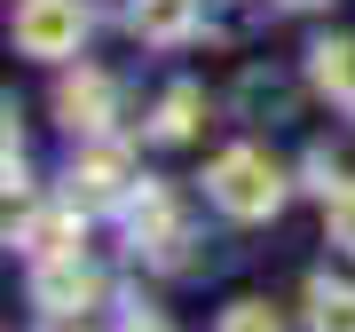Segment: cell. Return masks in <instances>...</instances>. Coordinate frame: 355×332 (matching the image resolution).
Listing matches in <instances>:
<instances>
[{
    "instance_id": "obj_6",
    "label": "cell",
    "mask_w": 355,
    "mask_h": 332,
    "mask_svg": "<svg viewBox=\"0 0 355 332\" xmlns=\"http://www.w3.org/2000/svg\"><path fill=\"white\" fill-rule=\"evenodd\" d=\"M16 245H24L32 261H64V254H79V206H48V214H32L24 230H16Z\"/></svg>"
},
{
    "instance_id": "obj_1",
    "label": "cell",
    "mask_w": 355,
    "mask_h": 332,
    "mask_svg": "<svg viewBox=\"0 0 355 332\" xmlns=\"http://www.w3.org/2000/svg\"><path fill=\"white\" fill-rule=\"evenodd\" d=\"M284 166L268 158V151H253V142H237V151H221L214 166H205V198L221 206L229 222H268L284 206Z\"/></svg>"
},
{
    "instance_id": "obj_4",
    "label": "cell",
    "mask_w": 355,
    "mask_h": 332,
    "mask_svg": "<svg viewBox=\"0 0 355 332\" xmlns=\"http://www.w3.org/2000/svg\"><path fill=\"white\" fill-rule=\"evenodd\" d=\"M135 198V166H127V151L119 142H87V151L71 158V206L79 214H103V206H127Z\"/></svg>"
},
{
    "instance_id": "obj_15",
    "label": "cell",
    "mask_w": 355,
    "mask_h": 332,
    "mask_svg": "<svg viewBox=\"0 0 355 332\" xmlns=\"http://www.w3.org/2000/svg\"><path fill=\"white\" fill-rule=\"evenodd\" d=\"M347 111H355V103H347Z\"/></svg>"
},
{
    "instance_id": "obj_10",
    "label": "cell",
    "mask_w": 355,
    "mask_h": 332,
    "mask_svg": "<svg viewBox=\"0 0 355 332\" xmlns=\"http://www.w3.org/2000/svg\"><path fill=\"white\" fill-rule=\"evenodd\" d=\"M198 119H205V95H198V88H166L158 119H150V142H190Z\"/></svg>"
},
{
    "instance_id": "obj_5",
    "label": "cell",
    "mask_w": 355,
    "mask_h": 332,
    "mask_svg": "<svg viewBox=\"0 0 355 332\" xmlns=\"http://www.w3.org/2000/svg\"><path fill=\"white\" fill-rule=\"evenodd\" d=\"M55 119H64L71 135H111L119 88H111L103 72H64V79H55Z\"/></svg>"
},
{
    "instance_id": "obj_8",
    "label": "cell",
    "mask_w": 355,
    "mask_h": 332,
    "mask_svg": "<svg viewBox=\"0 0 355 332\" xmlns=\"http://www.w3.org/2000/svg\"><path fill=\"white\" fill-rule=\"evenodd\" d=\"M308 332H355V285L347 277H308Z\"/></svg>"
},
{
    "instance_id": "obj_14",
    "label": "cell",
    "mask_w": 355,
    "mask_h": 332,
    "mask_svg": "<svg viewBox=\"0 0 355 332\" xmlns=\"http://www.w3.org/2000/svg\"><path fill=\"white\" fill-rule=\"evenodd\" d=\"M284 8H324V0H284Z\"/></svg>"
},
{
    "instance_id": "obj_12",
    "label": "cell",
    "mask_w": 355,
    "mask_h": 332,
    "mask_svg": "<svg viewBox=\"0 0 355 332\" xmlns=\"http://www.w3.org/2000/svg\"><path fill=\"white\" fill-rule=\"evenodd\" d=\"M221 332H284V317L268 301H229L221 308Z\"/></svg>"
},
{
    "instance_id": "obj_3",
    "label": "cell",
    "mask_w": 355,
    "mask_h": 332,
    "mask_svg": "<svg viewBox=\"0 0 355 332\" xmlns=\"http://www.w3.org/2000/svg\"><path fill=\"white\" fill-rule=\"evenodd\" d=\"M79 40H87V0H24L16 8V48L40 56V64L79 56Z\"/></svg>"
},
{
    "instance_id": "obj_9",
    "label": "cell",
    "mask_w": 355,
    "mask_h": 332,
    "mask_svg": "<svg viewBox=\"0 0 355 332\" xmlns=\"http://www.w3.org/2000/svg\"><path fill=\"white\" fill-rule=\"evenodd\" d=\"M308 79H316L324 95L355 103V40H316V48H308Z\"/></svg>"
},
{
    "instance_id": "obj_2",
    "label": "cell",
    "mask_w": 355,
    "mask_h": 332,
    "mask_svg": "<svg viewBox=\"0 0 355 332\" xmlns=\"http://www.w3.org/2000/svg\"><path fill=\"white\" fill-rule=\"evenodd\" d=\"M95 301H103V269H95V261L64 254V261H40V269H32V308H40L48 324H79Z\"/></svg>"
},
{
    "instance_id": "obj_13",
    "label": "cell",
    "mask_w": 355,
    "mask_h": 332,
    "mask_svg": "<svg viewBox=\"0 0 355 332\" xmlns=\"http://www.w3.org/2000/svg\"><path fill=\"white\" fill-rule=\"evenodd\" d=\"M119 332H174V324H166V317H150V308H135V317L119 324Z\"/></svg>"
},
{
    "instance_id": "obj_7",
    "label": "cell",
    "mask_w": 355,
    "mask_h": 332,
    "mask_svg": "<svg viewBox=\"0 0 355 332\" xmlns=\"http://www.w3.org/2000/svg\"><path fill=\"white\" fill-rule=\"evenodd\" d=\"M135 32L150 48H182L198 32V0H135Z\"/></svg>"
},
{
    "instance_id": "obj_11",
    "label": "cell",
    "mask_w": 355,
    "mask_h": 332,
    "mask_svg": "<svg viewBox=\"0 0 355 332\" xmlns=\"http://www.w3.org/2000/svg\"><path fill=\"white\" fill-rule=\"evenodd\" d=\"M324 230H331L340 254H355V182H340V190L324 198Z\"/></svg>"
}]
</instances>
